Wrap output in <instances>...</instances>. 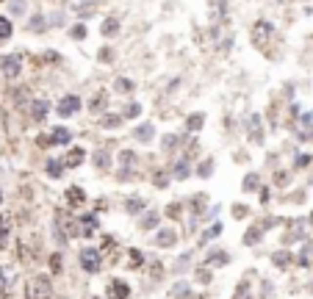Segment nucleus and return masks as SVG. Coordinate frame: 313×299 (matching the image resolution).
<instances>
[{
	"label": "nucleus",
	"instance_id": "f257e3e1",
	"mask_svg": "<svg viewBox=\"0 0 313 299\" xmlns=\"http://www.w3.org/2000/svg\"><path fill=\"white\" fill-rule=\"evenodd\" d=\"M53 297V285L47 277H34L25 285V299H50Z\"/></svg>",
	"mask_w": 313,
	"mask_h": 299
},
{
	"label": "nucleus",
	"instance_id": "f03ea898",
	"mask_svg": "<svg viewBox=\"0 0 313 299\" xmlns=\"http://www.w3.org/2000/svg\"><path fill=\"white\" fill-rule=\"evenodd\" d=\"M81 266H83L86 272H100V252L97 249H81Z\"/></svg>",
	"mask_w": 313,
	"mask_h": 299
},
{
	"label": "nucleus",
	"instance_id": "7ed1b4c3",
	"mask_svg": "<svg viewBox=\"0 0 313 299\" xmlns=\"http://www.w3.org/2000/svg\"><path fill=\"white\" fill-rule=\"evenodd\" d=\"M108 297H114V299H127V297H130V285H127V282H122V280H111Z\"/></svg>",
	"mask_w": 313,
	"mask_h": 299
},
{
	"label": "nucleus",
	"instance_id": "20e7f679",
	"mask_svg": "<svg viewBox=\"0 0 313 299\" xmlns=\"http://www.w3.org/2000/svg\"><path fill=\"white\" fill-rule=\"evenodd\" d=\"M20 69H22V64H20L17 56H6V59H3V75L6 78H17Z\"/></svg>",
	"mask_w": 313,
	"mask_h": 299
},
{
	"label": "nucleus",
	"instance_id": "39448f33",
	"mask_svg": "<svg viewBox=\"0 0 313 299\" xmlns=\"http://www.w3.org/2000/svg\"><path fill=\"white\" fill-rule=\"evenodd\" d=\"M78 108H81V100H78L75 94H69V97H64V100H61L59 114H61V117H69V114H75Z\"/></svg>",
	"mask_w": 313,
	"mask_h": 299
},
{
	"label": "nucleus",
	"instance_id": "423d86ee",
	"mask_svg": "<svg viewBox=\"0 0 313 299\" xmlns=\"http://www.w3.org/2000/svg\"><path fill=\"white\" fill-rule=\"evenodd\" d=\"M94 166H97V169H108V166H111V155L105 153V150H97V153H94Z\"/></svg>",
	"mask_w": 313,
	"mask_h": 299
},
{
	"label": "nucleus",
	"instance_id": "0eeeda50",
	"mask_svg": "<svg viewBox=\"0 0 313 299\" xmlns=\"http://www.w3.org/2000/svg\"><path fill=\"white\" fill-rule=\"evenodd\" d=\"M152 133H155L152 125H139V128H136V139H139V141H150Z\"/></svg>",
	"mask_w": 313,
	"mask_h": 299
},
{
	"label": "nucleus",
	"instance_id": "6e6552de",
	"mask_svg": "<svg viewBox=\"0 0 313 299\" xmlns=\"http://www.w3.org/2000/svg\"><path fill=\"white\" fill-rule=\"evenodd\" d=\"M155 244H158V247H172V244H175V233H172V230H164V233H158V239H155Z\"/></svg>",
	"mask_w": 313,
	"mask_h": 299
},
{
	"label": "nucleus",
	"instance_id": "1a4fd4ad",
	"mask_svg": "<svg viewBox=\"0 0 313 299\" xmlns=\"http://www.w3.org/2000/svg\"><path fill=\"white\" fill-rule=\"evenodd\" d=\"M69 141V130L67 128H56V133H53L50 144H67Z\"/></svg>",
	"mask_w": 313,
	"mask_h": 299
},
{
	"label": "nucleus",
	"instance_id": "9d476101",
	"mask_svg": "<svg viewBox=\"0 0 313 299\" xmlns=\"http://www.w3.org/2000/svg\"><path fill=\"white\" fill-rule=\"evenodd\" d=\"M61 169H64V163L61 161H56V158L47 161V175H50V178H61Z\"/></svg>",
	"mask_w": 313,
	"mask_h": 299
},
{
	"label": "nucleus",
	"instance_id": "9b49d317",
	"mask_svg": "<svg viewBox=\"0 0 313 299\" xmlns=\"http://www.w3.org/2000/svg\"><path fill=\"white\" fill-rule=\"evenodd\" d=\"M6 39H11V22L6 17H0V42H6Z\"/></svg>",
	"mask_w": 313,
	"mask_h": 299
},
{
	"label": "nucleus",
	"instance_id": "f8f14e48",
	"mask_svg": "<svg viewBox=\"0 0 313 299\" xmlns=\"http://www.w3.org/2000/svg\"><path fill=\"white\" fill-rule=\"evenodd\" d=\"M67 197H69V202H72V205H81V202H83V191H81V188L78 186H72L67 191Z\"/></svg>",
	"mask_w": 313,
	"mask_h": 299
},
{
	"label": "nucleus",
	"instance_id": "ddd939ff",
	"mask_svg": "<svg viewBox=\"0 0 313 299\" xmlns=\"http://www.w3.org/2000/svg\"><path fill=\"white\" fill-rule=\"evenodd\" d=\"M228 260H230V258H228V252H213V255L208 258V263H211V266H225Z\"/></svg>",
	"mask_w": 313,
	"mask_h": 299
},
{
	"label": "nucleus",
	"instance_id": "4468645a",
	"mask_svg": "<svg viewBox=\"0 0 313 299\" xmlns=\"http://www.w3.org/2000/svg\"><path fill=\"white\" fill-rule=\"evenodd\" d=\"M81 161H83V150H72V153L67 155V161H64V163H67V166H78Z\"/></svg>",
	"mask_w": 313,
	"mask_h": 299
},
{
	"label": "nucleus",
	"instance_id": "2eb2a0df",
	"mask_svg": "<svg viewBox=\"0 0 313 299\" xmlns=\"http://www.w3.org/2000/svg\"><path fill=\"white\" fill-rule=\"evenodd\" d=\"M44 117H47V103L36 100L34 103V120H44Z\"/></svg>",
	"mask_w": 313,
	"mask_h": 299
},
{
	"label": "nucleus",
	"instance_id": "dca6fc26",
	"mask_svg": "<svg viewBox=\"0 0 313 299\" xmlns=\"http://www.w3.org/2000/svg\"><path fill=\"white\" fill-rule=\"evenodd\" d=\"M105 100H108V94H105V92H100L97 97H94V103L89 105V108H92V111H103V108H105Z\"/></svg>",
	"mask_w": 313,
	"mask_h": 299
},
{
	"label": "nucleus",
	"instance_id": "f3484780",
	"mask_svg": "<svg viewBox=\"0 0 313 299\" xmlns=\"http://www.w3.org/2000/svg\"><path fill=\"white\" fill-rule=\"evenodd\" d=\"M203 122H205L203 114H191V117H188V130H200V125H203Z\"/></svg>",
	"mask_w": 313,
	"mask_h": 299
},
{
	"label": "nucleus",
	"instance_id": "a211bd4d",
	"mask_svg": "<svg viewBox=\"0 0 313 299\" xmlns=\"http://www.w3.org/2000/svg\"><path fill=\"white\" fill-rule=\"evenodd\" d=\"M117 28H119L117 20H105V22H103V34L111 36V34H117Z\"/></svg>",
	"mask_w": 313,
	"mask_h": 299
},
{
	"label": "nucleus",
	"instance_id": "6ab92c4d",
	"mask_svg": "<svg viewBox=\"0 0 313 299\" xmlns=\"http://www.w3.org/2000/svg\"><path fill=\"white\" fill-rule=\"evenodd\" d=\"M142 263H144L142 252H139V249H130V269H139Z\"/></svg>",
	"mask_w": 313,
	"mask_h": 299
},
{
	"label": "nucleus",
	"instance_id": "aec40b11",
	"mask_svg": "<svg viewBox=\"0 0 313 299\" xmlns=\"http://www.w3.org/2000/svg\"><path fill=\"white\" fill-rule=\"evenodd\" d=\"M117 92H122V94L133 92V83H130L127 78H119V80H117Z\"/></svg>",
	"mask_w": 313,
	"mask_h": 299
},
{
	"label": "nucleus",
	"instance_id": "412c9836",
	"mask_svg": "<svg viewBox=\"0 0 313 299\" xmlns=\"http://www.w3.org/2000/svg\"><path fill=\"white\" fill-rule=\"evenodd\" d=\"M274 263H277L280 269H286V266L291 263V255H286V252H277V255H274Z\"/></svg>",
	"mask_w": 313,
	"mask_h": 299
},
{
	"label": "nucleus",
	"instance_id": "4be33fe9",
	"mask_svg": "<svg viewBox=\"0 0 313 299\" xmlns=\"http://www.w3.org/2000/svg\"><path fill=\"white\" fill-rule=\"evenodd\" d=\"M119 122H122V117H117V114L114 117H103V128H117Z\"/></svg>",
	"mask_w": 313,
	"mask_h": 299
},
{
	"label": "nucleus",
	"instance_id": "5701e85b",
	"mask_svg": "<svg viewBox=\"0 0 313 299\" xmlns=\"http://www.w3.org/2000/svg\"><path fill=\"white\" fill-rule=\"evenodd\" d=\"M263 34H266V36L271 34V25H269V22H258V25H255V36H263Z\"/></svg>",
	"mask_w": 313,
	"mask_h": 299
},
{
	"label": "nucleus",
	"instance_id": "b1692460",
	"mask_svg": "<svg viewBox=\"0 0 313 299\" xmlns=\"http://www.w3.org/2000/svg\"><path fill=\"white\" fill-rule=\"evenodd\" d=\"M152 224H158V214H147V219H142V227H144V230H150Z\"/></svg>",
	"mask_w": 313,
	"mask_h": 299
},
{
	"label": "nucleus",
	"instance_id": "393cba45",
	"mask_svg": "<svg viewBox=\"0 0 313 299\" xmlns=\"http://www.w3.org/2000/svg\"><path fill=\"white\" fill-rule=\"evenodd\" d=\"M125 208H127V214H136V211H142V208H144V202H142V199H136V202L130 199Z\"/></svg>",
	"mask_w": 313,
	"mask_h": 299
},
{
	"label": "nucleus",
	"instance_id": "a878e982",
	"mask_svg": "<svg viewBox=\"0 0 313 299\" xmlns=\"http://www.w3.org/2000/svg\"><path fill=\"white\" fill-rule=\"evenodd\" d=\"M258 236H261V227H252L247 233V244H258Z\"/></svg>",
	"mask_w": 313,
	"mask_h": 299
},
{
	"label": "nucleus",
	"instance_id": "bb28decb",
	"mask_svg": "<svg viewBox=\"0 0 313 299\" xmlns=\"http://www.w3.org/2000/svg\"><path fill=\"white\" fill-rule=\"evenodd\" d=\"M244 188H247V191H252V188H258V175H250V178L244 180Z\"/></svg>",
	"mask_w": 313,
	"mask_h": 299
},
{
	"label": "nucleus",
	"instance_id": "cd10ccee",
	"mask_svg": "<svg viewBox=\"0 0 313 299\" xmlns=\"http://www.w3.org/2000/svg\"><path fill=\"white\" fill-rule=\"evenodd\" d=\"M139 114H142V105H127V108H125V117H139Z\"/></svg>",
	"mask_w": 313,
	"mask_h": 299
},
{
	"label": "nucleus",
	"instance_id": "c85d7f7f",
	"mask_svg": "<svg viewBox=\"0 0 313 299\" xmlns=\"http://www.w3.org/2000/svg\"><path fill=\"white\" fill-rule=\"evenodd\" d=\"M219 233H222V224H213L211 230L205 233V239H203V241H211V239H213V236H219Z\"/></svg>",
	"mask_w": 313,
	"mask_h": 299
},
{
	"label": "nucleus",
	"instance_id": "c756f323",
	"mask_svg": "<svg viewBox=\"0 0 313 299\" xmlns=\"http://www.w3.org/2000/svg\"><path fill=\"white\" fill-rule=\"evenodd\" d=\"M175 175H178L180 180H183V178H186V175H188V172H186V161H180L178 166H175Z\"/></svg>",
	"mask_w": 313,
	"mask_h": 299
},
{
	"label": "nucleus",
	"instance_id": "7c9ffc66",
	"mask_svg": "<svg viewBox=\"0 0 313 299\" xmlns=\"http://www.w3.org/2000/svg\"><path fill=\"white\" fill-rule=\"evenodd\" d=\"M50 269H53V272H61V255H53L50 258Z\"/></svg>",
	"mask_w": 313,
	"mask_h": 299
},
{
	"label": "nucleus",
	"instance_id": "2f4dec72",
	"mask_svg": "<svg viewBox=\"0 0 313 299\" xmlns=\"http://www.w3.org/2000/svg\"><path fill=\"white\" fill-rule=\"evenodd\" d=\"M72 36H75V39H83V36H86V28L83 25H75V28H72Z\"/></svg>",
	"mask_w": 313,
	"mask_h": 299
},
{
	"label": "nucleus",
	"instance_id": "473e14b6",
	"mask_svg": "<svg viewBox=\"0 0 313 299\" xmlns=\"http://www.w3.org/2000/svg\"><path fill=\"white\" fill-rule=\"evenodd\" d=\"M0 199H3V194H0Z\"/></svg>",
	"mask_w": 313,
	"mask_h": 299
},
{
	"label": "nucleus",
	"instance_id": "72a5a7b5",
	"mask_svg": "<svg viewBox=\"0 0 313 299\" xmlns=\"http://www.w3.org/2000/svg\"><path fill=\"white\" fill-rule=\"evenodd\" d=\"M311 216H313V214H311Z\"/></svg>",
	"mask_w": 313,
	"mask_h": 299
}]
</instances>
